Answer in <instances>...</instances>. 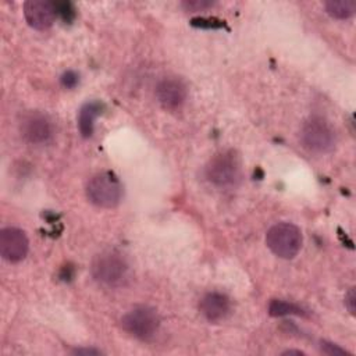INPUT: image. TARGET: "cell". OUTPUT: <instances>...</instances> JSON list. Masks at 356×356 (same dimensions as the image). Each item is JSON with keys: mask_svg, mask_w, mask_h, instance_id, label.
<instances>
[{"mask_svg": "<svg viewBox=\"0 0 356 356\" xmlns=\"http://www.w3.org/2000/svg\"><path fill=\"white\" fill-rule=\"evenodd\" d=\"M29 250L26 234L17 227H4L0 231V254L8 263H18L25 259Z\"/></svg>", "mask_w": 356, "mask_h": 356, "instance_id": "8", "label": "cell"}, {"mask_svg": "<svg viewBox=\"0 0 356 356\" xmlns=\"http://www.w3.org/2000/svg\"><path fill=\"white\" fill-rule=\"evenodd\" d=\"M125 332L140 341H150L160 328V316L150 306H136L121 318Z\"/></svg>", "mask_w": 356, "mask_h": 356, "instance_id": "6", "label": "cell"}, {"mask_svg": "<svg viewBox=\"0 0 356 356\" xmlns=\"http://www.w3.org/2000/svg\"><path fill=\"white\" fill-rule=\"evenodd\" d=\"M214 3L209 1V0H185L181 3V6L186 10V11H203L209 7H211Z\"/></svg>", "mask_w": 356, "mask_h": 356, "instance_id": "16", "label": "cell"}, {"mask_svg": "<svg viewBox=\"0 0 356 356\" xmlns=\"http://www.w3.org/2000/svg\"><path fill=\"white\" fill-rule=\"evenodd\" d=\"M302 243V231L292 222H277L266 234L267 248L281 259H293L299 253Z\"/></svg>", "mask_w": 356, "mask_h": 356, "instance_id": "5", "label": "cell"}, {"mask_svg": "<svg viewBox=\"0 0 356 356\" xmlns=\"http://www.w3.org/2000/svg\"><path fill=\"white\" fill-rule=\"evenodd\" d=\"M104 106L100 102H88L85 103L78 114V128L83 138H89L93 134L95 120L102 114Z\"/></svg>", "mask_w": 356, "mask_h": 356, "instance_id": "12", "label": "cell"}, {"mask_svg": "<svg viewBox=\"0 0 356 356\" xmlns=\"http://www.w3.org/2000/svg\"><path fill=\"white\" fill-rule=\"evenodd\" d=\"M156 97L163 108L168 111L179 110L188 97V88L181 78L165 76L156 86Z\"/></svg>", "mask_w": 356, "mask_h": 356, "instance_id": "9", "label": "cell"}, {"mask_svg": "<svg viewBox=\"0 0 356 356\" xmlns=\"http://www.w3.org/2000/svg\"><path fill=\"white\" fill-rule=\"evenodd\" d=\"M356 296H355V288H350L346 295H345V306L350 314H355V303H356Z\"/></svg>", "mask_w": 356, "mask_h": 356, "instance_id": "19", "label": "cell"}, {"mask_svg": "<svg viewBox=\"0 0 356 356\" xmlns=\"http://www.w3.org/2000/svg\"><path fill=\"white\" fill-rule=\"evenodd\" d=\"M85 191L88 200L102 209L117 207L122 199V185L111 171H102L90 177Z\"/></svg>", "mask_w": 356, "mask_h": 356, "instance_id": "4", "label": "cell"}, {"mask_svg": "<svg viewBox=\"0 0 356 356\" xmlns=\"http://www.w3.org/2000/svg\"><path fill=\"white\" fill-rule=\"evenodd\" d=\"M325 13L335 19H348L356 11V3L352 0H330L324 3Z\"/></svg>", "mask_w": 356, "mask_h": 356, "instance_id": "13", "label": "cell"}, {"mask_svg": "<svg viewBox=\"0 0 356 356\" xmlns=\"http://www.w3.org/2000/svg\"><path fill=\"white\" fill-rule=\"evenodd\" d=\"M199 310L207 321L217 323L224 320L229 314L231 300L225 293L211 291L202 296L199 302Z\"/></svg>", "mask_w": 356, "mask_h": 356, "instance_id": "11", "label": "cell"}, {"mask_svg": "<svg viewBox=\"0 0 356 356\" xmlns=\"http://www.w3.org/2000/svg\"><path fill=\"white\" fill-rule=\"evenodd\" d=\"M60 81H61V85H63L64 88L72 89V88H75V86L78 85L79 76H78V74H76L75 71H71V70H70V71H65V72L61 75Z\"/></svg>", "mask_w": 356, "mask_h": 356, "instance_id": "18", "label": "cell"}, {"mask_svg": "<svg viewBox=\"0 0 356 356\" xmlns=\"http://www.w3.org/2000/svg\"><path fill=\"white\" fill-rule=\"evenodd\" d=\"M300 142L309 152L325 154L335 149L337 132L324 117L312 115L300 128Z\"/></svg>", "mask_w": 356, "mask_h": 356, "instance_id": "3", "label": "cell"}, {"mask_svg": "<svg viewBox=\"0 0 356 356\" xmlns=\"http://www.w3.org/2000/svg\"><path fill=\"white\" fill-rule=\"evenodd\" d=\"M128 271L125 257L115 250H106L96 254L90 264L93 280L108 288L124 285L128 280Z\"/></svg>", "mask_w": 356, "mask_h": 356, "instance_id": "2", "label": "cell"}, {"mask_svg": "<svg viewBox=\"0 0 356 356\" xmlns=\"http://www.w3.org/2000/svg\"><path fill=\"white\" fill-rule=\"evenodd\" d=\"M292 353H296V355H305L302 350H296V349H288L284 352V355H292Z\"/></svg>", "mask_w": 356, "mask_h": 356, "instance_id": "21", "label": "cell"}, {"mask_svg": "<svg viewBox=\"0 0 356 356\" xmlns=\"http://www.w3.org/2000/svg\"><path fill=\"white\" fill-rule=\"evenodd\" d=\"M54 6H56V11H57V15H60L64 21H71L72 18H74V15H75V10H74V7H72V4L71 3H65V1H56L54 3Z\"/></svg>", "mask_w": 356, "mask_h": 356, "instance_id": "15", "label": "cell"}, {"mask_svg": "<svg viewBox=\"0 0 356 356\" xmlns=\"http://www.w3.org/2000/svg\"><path fill=\"white\" fill-rule=\"evenodd\" d=\"M24 17L29 26L38 31L49 29L56 18V6L51 1L44 0H29L24 4Z\"/></svg>", "mask_w": 356, "mask_h": 356, "instance_id": "10", "label": "cell"}, {"mask_svg": "<svg viewBox=\"0 0 356 356\" xmlns=\"http://www.w3.org/2000/svg\"><path fill=\"white\" fill-rule=\"evenodd\" d=\"M242 167L238 153L232 149L217 152L207 161L204 175L217 188H231L241 181Z\"/></svg>", "mask_w": 356, "mask_h": 356, "instance_id": "1", "label": "cell"}, {"mask_svg": "<svg viewBox=\"0 0 356 356\" xmlns=\"http://www.w3.org/2000/svg\"><path fill=\"white\" fill-rule=\"evenodd\" d=\"M74 355H100L102 352L95 348H76L72 350Z\"/></svg>", "mask_w": 356, "mask_h": 356, "instance_id": "20", "label": "cell"}, {"mask_svg": "<svg viewBox=\"0 0 356 356\" xmlns=\"http://www.w3.org/2000/svg\"><path fill=\"white\" fill-rule=\"evenodd\" d=\"M21 136L32 145H42L50 140L53 125L50 118L40 111H28L19 121Z\"/></svg>", "mask_w": 356, "mask_h": 356, "instance_id": "7", "label": "cell"}, {"mask_svg": "<svg viewBox=\"0 0 356 356\" xmlns=\"http://www.w3.org/2000/svg\"><path fill=\"white\" fill-rule=\"evenodd\" d=\"M320 349L323 353L330 355V356H338V355H349L348 350H345L343 348H341L337 343L328 342V341H321L320 342Z\"/></svg>", "mask_w": 356, "mask_h": 356, "instance_id": "17", "label": "cell"}, {"mask_svg": "<svg viewBox=\"0 0 356 356\" xmlns=\"http://www.w3.org/2000/svg\"><path fill=\"white\" fill-rule=\"evenodd\" d=\"M268 314L273 317H281L288 314H296V316H305V312L300 306L282 300V299H273L268 305Z\"/></svg>", "mask_w": 356, "mask_h": 356, "instance_id": "14", "label": "cell"}]
</instances>
